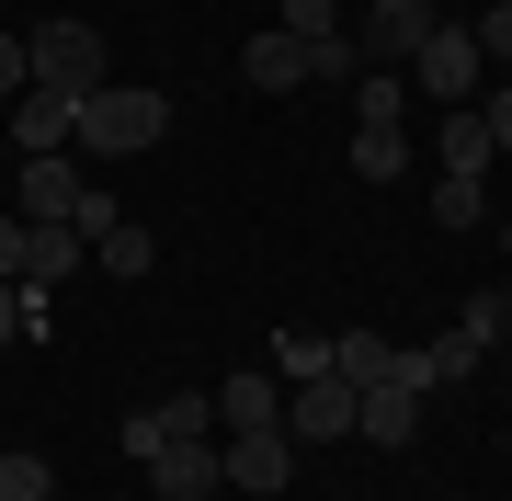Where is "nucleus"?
<instances>
[{
  "label": "nucleus",
  "instance_id": "ddd939ff",
  "mask_svg": "<svg viewBox=\"0 0 512 501\" xmlns=\"http://www.w3.org/2000/svg\"><path fill=\"white\" fill-rule=\"evenodd\" d=\"M353 433L365 445H421V388H365L353 399Z\"/></svg>",
  "mask_w": 512,
  "mask_h": 501
},
{
  "label": "nucleus",
  "instance_id": "4be33fe9",
  "mask_svg": "<svg viewBox=\"0 0 512 501\" xmlns=\"http://www.w3.org/2000/svg\"><path fill=\"white\" fill-rule=\"evenodd\" d=\"M274 35H296V46H308V35H342V0H274Z\"/></svg>",
  "mask_w": 512,
  "mask_h": 501
},
{
  "label": "nucleus",
  "instance_id": "f257e3e1",
  "mask_svg": "<svg viewBox=\"0 0 512 501\" xmlns=\"http://www.w3.org/2000/svg\"><path fill=\"white\" fill-rule=\"evenodd\" d=\"M171 137V103L148 92V80H103L92 103H80V137L69 149H92V160H137V149H160Z\"/></svg>",
  "mask_w": 512,
  "mask_h": 501
},
{
  "label": "nucleus",
  "instance_id": "39448f33",
  "mask_svg": "<svg viewBox=\"0 0 512 501\" xmlns=\"http://www.w3.org/2000/svg\"><path fill=\"white\" fill-rule=\"evenodd\" d=\"M433 23H444L433 0H365V35H353V46H365V69H410Z\"/></svg>",
  "mask_w": 512,
  "mask_h": 501
},
{
  "label": "nucleus",
  "instance_id": "6e6552de",
  "mask_svg": "<svg viewBox=\"0 0 512 501\" xmlns=\"http://www.w3.org/2000/svg\"><path fill=\"white\" fill-rule=\"evenodd\" d=\"M148 479H160V501H217L228 490V456L194 433V445H160V456H148Z\"/></svg>",
  "mask_w": 512,
  "mask_h": 501
},
{
  "label": "nucleus",
  "instance_id": "dca6fc26",
  "mask_svg": "<svg viewBox=\"0 0 512 501\" xmlns=\"http://www.w3.org/2000/svg\"><path fill=\"white\" fill-rule=\"evenodd\" d=\"M92 251H103V274H114V285H137V274H148V262H160V240H148V228H137V217H114V228H103V240H92Z\"/></svg>",
  "mask_w": 512,
  "mask_h": 501
},
{
  "label": "nucleus",
  "instance_id": "a878e982",
  "mask_svg": "<svg viewBox=\"0 0 512 501\" xmlns=\"http://www.w3.org/2000/svg\"><path fill=\"white\" fill-rule=\"evenodd\" d=\"M478 114H490V149H512V80H501V92H478Z\"/></svg>",
  "mask_w": 512,
  "mask_h": 501
},
{
  "label": "nucleus",
  "instance_id": "9b49d317",
  "mask_svg": "<svg viewBox=\"0 0 512 501\" xmlns=\"http://www.w3.org/2000/svg\"><path fill=\"white\" fill-rule=\"evenodd\" d=\"M205 399H217V422L228 433H285V388H274V376H228V388H205Z\"/></svg>",
  "mask_w": 512,
  "mask_h": 501
},
{
  "label": "nucleus",
  "instance_id": "6ab92c4d",
  "mask_svg": "<svg viewBox=\"0 0 512 501\" xmlns=\"http://www.w3.org/2000/svg\"><path fill=\"white\" fill-rule=\"evenodd\" d=\"M353 92H365V103H353V126H399V114H410V80H399V69H365Z\"/></svg>",
  "mask_w": 512,
  "mask_h": 501
},
{
  "label": "nucleus",
  "instance_id": "5701e85b",
  "mask_svg": "<svg viewBox=\"0 0 512 501\" xmlns=\"http://www.w3.org/2000/svg\"><path fill=\"white\" fill-rule=\"evenodd\" d=\"M421 353H433V388H467V376H478V353H490V342H467V331H444V342H421Z\"/></svg>",
  "mask_w": 512,
  "mask_h": 501
},
{
  "label": "nucleus",
  "instance_id": "a211bd4d",
  "mask_svg": "<svg viewBox=\"0 0 512 501\" xmlns=\"http://www.w3.org/2000/svg\"><path fill=\"white\" fill-rule=\"evenodd\" d=\"M274 376H285V388L330 376V331H274Z\"/></svg>",
  "mask_w": 512,
  "mask_h": 501
},
{
  "label": "nucleus",
  "instance_id": "20e7f679",
  "mask_svg": "<svg viewBox=\"0 0 512 501\" xmlns=\"http://www.w3.org/2000/svg\"><path fill=\"white\" fill-rule=\"evenodd\" d=\"M194 433H217V399H205V388H183V399H148V410H126V433H114V445H126V456L148 467L160 445H194Z\"/></svg>",
  "mask_w": 512,
  "mask_h": 501
},
{
  "label": "nucleus",
  "instance_id": "cd10ccee",
  "mask_svg": "<svg viewBox=\"0 0 512 501\" xmlns=\"http://www.w3.org/2000/svg\"><path fill=\"white\" fill-rule=\"evenodd\" d=\"M0 342H23V297H12V285H0Z\"/></svg>",
  "mask_w": 512,
  "mask_h": 501
},
{
  "label": "nucleus",
  "instance_id": "bb28decb",
  "mask_svg": "<svg viewBox=\"0 0 512 501\" xmlns=\"http://www.w3.org/2000/svg\"><path fill=\"white\" fill-rule=\"evenodd\" d=\"M23 274V217H0V285Z\"/></svg>",
  "mask_w": 512,
  "mask_h": 501
},
{
  "label": "nucleus",
  "instance_id": "aec40b11",
  "mask_svg": "<svg viewBox=\"0 0 512 501\" xmlns=\"http://www.w3.org/2000/svg\"><path fill=\"white\" fill-rule=\"evenodd\" d=\"M433 217H444V228H478V217H490L478 171H433Z\"/></svg>",
  "mask_w": 512,
  "mask_h": 501
},
{
  "label": "nucleus",
  "instance_id": "b1692460",
  "mask_svg": "<svg viewBox=\"0 0 512 501\" xmlns=\"http://www.w3.org/2000/svg\"><path fill=\"white\" fill-rule=\"evenodd\" d=\"M467 35H478V57H512V0H478Z\"/></svg>",
  "mask_w": 512,
  "mask_h": 501
},
{
  "label": "nucleus",
  "instance_id": "7ed1b4c3",
  "mask_svg": "<svg viewBox=\"0 0 512 501\" xmlns=\"http://www.w3.org/2000/svg\"><path fill=\"white\" fill-rule=\"evenodd\" d=\"M410 80H421V92H433L444 114H456V103H478V92H490V57H478V35H467L456 12H444L433 35H421V57H410Z\"/></svg>",
  "mask_w": 512,
  "mask_h": 501
},
{
  "label": "nucleus",
  "instance_id": "423d86ee",
  "mask_svg": "<svg viewBox=\"0 0 512 501\" xmlns=\"http://www.w3.org/2000/svg\"><path fill=\"white\" fill-rule=\"evenodd\" d=\"M228 490H262V501H285V479H296V433H228Z\"/></svg>",
  "mask_w": 512,
  "mask_h": 501
},
{
  "label": "nucleus",
  "instance_id": "9d476101",
  "mask_svg": "<svg viewBox=\"0 0 512 501\" xmlns=\"http://www.w3.org/2000/svg\"><path fill=\"white\" fill-rule=\"evenodd\" d=\"M80 251H92V240H80L69 217H23V274H12V285H57V274H80Z\"/></svg>",
  "mask_w": 512,
  "mask_h": 501
},
{
  "label": "nucleus",
  "instance_id": "f3484780",
  "mask_svg": "<svg viewBox=\"0 0 512 501\" xmlns=\"http://www.w3.org/2000/svg\"><path fill=\"white\" fill-rule=\"evenodd\" d=\"M353 171H365V183H399V171H410V137L399 126H353Z\"/></svg>",
  "mask_w": 512,
  "mask_h": 501
},
{
  "label": "nucleus",
  "instance_id": "412c9836",
  "mask_svg": "<svg viewBox=\"0 0 512 501\" xmlns=\"http://www.w3.org/2000/svg\"><path fill=\"white\" fill-rule=\"evenodd\" d=\"M0 501H57V467L12 445V456H0Z\"/></svg>",
  "mask_w": 512,
  "mask_h": 501
},
{
  "label": "nucleus",
  "instance_id": "f8f14e48",
  "mask_svg": "<svg viewBox=\"0 0 512 501\" xmlns=\"http://www.w3.org/2000/svg\"><path fill=\"white\" fill-rule=\"evenodd\" d=\"M239 80H251V92H308V46H296V35H274V23H262V35L239 46Z\"/></svg>",
  "mask_w": 512,
  "mask_h": 501
},
{
  "label": "nucleus",
  "instance_id": "2eb2a0df",
  "mask_svg": "<svg viewBox=\"0 0 512 501\" xmlns=\"http://www.w3.org/2000/svg\"><path fill=\"white\" fill-rule=\"evenodd\" d=\"M501 149H490V114H478V103H456V114H444V171H490Z\"/></svg>",
  "mask_w": 512,
  "mask_h": 501
},
{
  "label": "nucleus",
  "instance_id": "393cba45",
  "mask_svg": "<svg viewBox=\"0 0 512 501\" xmlns=\"http://www.w3.org/2000/svg\"><path fill=\"white\" fill-rule=\"evenodd\" d=\"M23 80H35V57H23V35H0V103H12Z\"/></svg>",
  "mask_w": 512,
  "mask_h": 501
},
{
  "label": "nucleus",
  "instance_id": "c756f323",
  "mask_svg": "<svg viewBox=\"0 0 512 501\" xmlns=\"http://www.w3.org/2000/svg\"><path fill=\"white\" fill-rule=\"evenodd\" d=\"M501 251H512V217H501Z\"/></svg>",
  "mask_w": 512,
  "mask_h": 501
},
{
  "label": "nucleus",
  "instance_id": "4468645a",
  "mask_svg": "<svg viewBox=\"0 0 512 501\" xmlns=\"http://www.w3.org/2000/svg\"><path fill=\"white\" fill-rule=\"evenodd\" d=\"M285 433H353V388H342V376H308V388H285Z\"/></svg>",
  "mask_w": 512,
  "mask_h": 501
},
{
  "label": "nucleus",
  "instance_id": "f03ea898",
  "mask_svg": "<svg viewBox=\"0 0 512 501\" xmlns=\"http://www.w3.org/2000/svg\"><path fill=\"white\" fill-rule=\"evenodd\" d=\"M23 57H35V80H46V92H69V103H92V92H103V35H92L80 12L35 23V35H23Z\"/></svg>",
  "mask_w": 512,
  "mask_h": 501
},
{
  "label": "nucleus",
  "instance_id": "1a4fd4ad",
  "mask_svg": "<svg viewBox=\"0 0 512 501\" xmlns=\"http://www.w3.org/2000/svg\"><path fill=\"white\" fill-rule=\"evenodd\" d=\"M12 137H23V160H35V149H69V137H80V103L46 92V80H23V92H12Z\"/></svg>",
  "mask_w": 512,
  "mask_h": 501
},
{
  "label": "nucleus",
  "instance_id": "0eeeda50",
  "mask_svg": "<svg viewBox=\"0 0 512 501\" xmlns=\"http://www.w3.org/2000/svg\"><path fill=\"white\" fill-rule=\"evenodd\" d=\"M80 194H92V183H80V160H69V149H35V160H23L12 217H80Z\"/></svg>",
  "mask_w": 512,
  "mask_h": 501
},
{
  "label": "nucleus",
  "instance_id": "7c9ffc66",
  "mask_svg": "<svg viewBox=\"0 0 512 501\" xmlns=\"http://www.w3.org/2000/svg\"><path fill=\"white\" fill-rule=\"evenodd\" d=\"M433 12H456V0H433Z\"/></svg>",
  "mask_w": 512,
  "mask_h": 501
},
{
  "label": "nucleus",
  "instance_id": "c85d7f7f",
  "mask_svg": "<svg viewBox=\"0 0 512 501\" xmlns=\"http://www.w3.org/2000/svg\"><path fill=\"white\" fill-rule=\"evenodd\" d=\"M501 331H512V297H501Z\"/></svg>",
  "mask_w": 512,
  "mask_h": 501
}]
</instances>
